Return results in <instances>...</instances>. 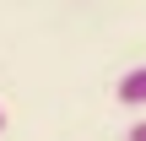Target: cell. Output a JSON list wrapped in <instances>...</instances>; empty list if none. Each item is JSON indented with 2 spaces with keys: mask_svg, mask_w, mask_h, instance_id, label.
<instances>
[{
  "mask_svg": "<svg viewBox=\"0 0 146 141\" xmlns=\"http://www.w3.org/2000/svg\"><path fill=\"white\" fill-rule=\"evenodd\" d=\"M0 130H5V109H0Z\"/></svg>",
  "mask_w": 146,
  "mask_h": 141,
  "instance_id": "obj_3",
  "label": "cell"
},
{
  "mask_svg": "<svg viewBox=\"0 0 146 141\" xmlns=\"http://www.w3.org/2000/svg\"><path fill=\"white\" fill-rule=\"evenodd\" d=\"M125 141H146V120H135V125H130V136Z\"/></svg>",
  "mask_w": 146,
  "mask_h": 141,
  "instance_id": "obj_2",
  "label": "cell"
},
{
  "mask_svg": "<svg viewBox=\"0 0 146 141\" xmlns=\"http://www.w3.org/2000/svg\"><path fill=\"white\" fill-rule=\"evenodd\" d=\"M114 92H119V103H125V109H146V65H130V71L119 76V87H114Z\"/></svg>",
  "mask_w": 146,
  "mask_h": 141,
  "instance_id": "obj_1",
  "label": "cell"
}]
</instances>
